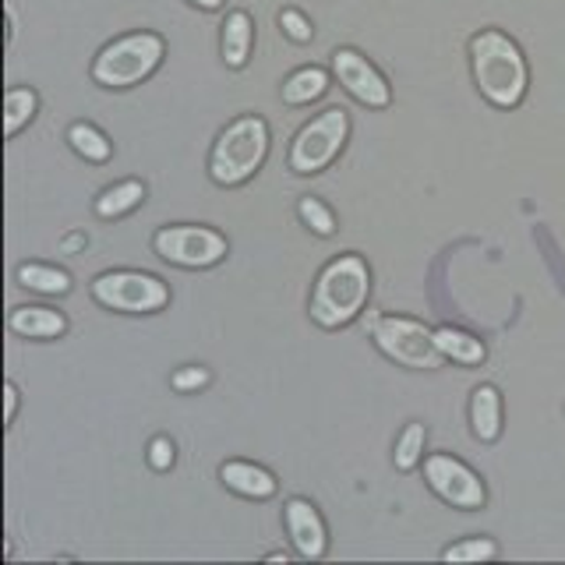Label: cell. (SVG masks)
<instances>
[{
	"mask_svg": "<svg viewBox=\"0 0 565 565\" xmlns=\"http://www.w3.org/2000/svg\"><path fill=\"white\" fill-rule=\"evenodd\" d=\"M473 78L488 103L512 110L526 96V61L520 46L499 29H484L470 43Z\"/></svg>",
	"mask_w": 565,
	"mask_h": 565,
	"instance_id": "obj_1",
	"label": "cell"
},
{
	"mask_svg": "<svg viewBox=\"0 0 565 565\" xmlns=\"http://www.w3.org/2000/svg\"><path fill=\"white\" fill-rule=\"evenodd\" d=\"M367 290H371L367 265L358 255L335 258L326 265L315 282L311 318L326 329H340L361 315V308L367 305Z\"/></svg>",
	"mask_w": 565,
	"mask_h": 565,
	"instance_id": "obj_2",
	"label": "cell"
},
{
	"mask_svg": "<svg viewBox=\"0 0 565 565\" xmlns=\"http://www.w3.org/2000/svg\"><path fill=\"white\" fill-rule=\"evenodd\" d=\"M265 152H269V128H265L262 117H241L220 135L216 149H212V181L216 184H244L252 177Z\"/></svg>",
	"mask_w": 565,
	"mask_h": 565,
	"instance_id": "obj_3",
	"label": "cell"
},
{
	"mask_svg": "<svg viewBox=\"0 0 565 565\" xmlns=\"http://www.w3.org/2000/svg\"><path fill=\"white\" fill-rule=\"evenodd\" d=\"M159 61H163V40L156 32H131L99 53L93 64V78L106 88H128L149 78Z\"/></svg>",
	"mask_w": 565,
	"mask_h": 565,
	"instance_id": "obj_4",
	"label": "cell"
},
{
	"mask_svg": "<svg viewBox=\"0 0 565 565\" xmlns=\"http://www.w3.org/2000/svg\"><path fill=\"white\" fill-rule=\"evenodd\" d=\"M371 335H375V343L382 347L385 358H393L396 364H406V367H417V371L441 367V358H446L435 343V332H428L420 322H414V318H396V315L375 318V322H371Z\"/></svg>",
	"mask_w": 565,
	"mask_h": 565,
	"instance_id": "obj_5",
	"label": "cell"
},
{
	"mask_svg": "<svg viewBox=\"0 0 565 565\" xmlns=\"http://www.w3.org/2000/svg\"><path fill=\"white\" fill-rule=\"evenodd\" d=\"M347 131H350V120H347L343 106H332V110L318 114L294 138L290 170H297V173H318V170H326L332 159L340 156L343 141H347Z\"/></svg>",
	"mask_w": 565,
	"mask_h": 565,
	"instance_id": "obj_6",
	"label": "cell"
},
{
	"mask_svg": "<svg viewBox=\"0 0 565 565\" xmlns=\"http://www.w3.org/2000/svg\"><path fill=\"white\" fill-rule=\"evenodd\" d=\"M93 297L103 308L146 315L163 308L170 300V290L163 279H156L149 273H103L93 282Z\"/></svg>",
	"mask_w": 565,
	"mask_h": 565,
	"instance_id": "obj_7",
	"label": "cell"
},
{
	"mask_svg": "<svg viewBox=\"0 0 565 565\" xmlns=\"http://www.w3.org/2000/svg\"><path fill=\"white\" fill-rule=\"evenodd\" d=\"M156 252L184 269H205L226 255V241L209 226H163L156 234Z\"/></svg>",
	"mask_w": 565,
	"mask_h": 565,
	"instance_id": "obj_8",
	"label": "cell"
},
{
	"mask_svg": "<svg viewBox=\"0 0 565 565\" xmlns=\"http://www.w3.org/2000/svg\"><path fill=\"white\" fill-rule=\"evenodd\" d=\"M424 477H428V484L435 488L438 499H446L456 509H481L488 499L481 477L467 463H459L456 456H446V452L428 456L424 459Z\"/></svg>",
	"mask_w": 565,
	"mask_h": 565,
	"instance_id": "obj_9",
	"label": "cell"
},
{
	"mask_svg": "<svg viewBox=\"0 0 565 565\" xmlns=\"http://www.w3.org/2000/svg\"><path fill=\"white\" fill-rule=\"evenodd\" d=\"M332 67H335V78L347 85V93L353 99H361L364 106H388V99H393L388 96L385 78L361 57L358 50H335Z\"/></svg>",
	"mask_w": 565,
	"mask_h": 565,
	"instance_id": "obj_10",
	"label": "cell"
},
{
	"mask_svg": "<svg viewBox=\"0 0 565 565\" xmlns=\"http://www.w3.org/2000/svg\"><path fill=\"white\" fill-rule=\"evenodd\" d=\"M287 530H290L300 558H322L326 555V523L311 502H305V499L287 502Z\"/></svg>",
	"mask_w": 565,
	"mask_h": 565,
	"instance_id": "obj_11",
	"label": "cell"
},
{
	"mask_svg": "<svg viewBox=\"0 0 565 565\" xmlns=\"http://www.w3.org/2000/svg\"><path fill=\"white\" fill-rule=\"evenodd\" d=\"M220 477L230 491L244 494V499H269V494H276V477L255 463H241V459H234V463H223Z\"/></svg>",
	"mask_w": 565,
	"mask_h": 565,
	"instance_id": "obj_12",
	"label": "cell"
},
{
	"mask_svg": "<svg viewBox=\"0 0 565 565\" xmlns=\"http://www.w3.org/2000/svg\"><path fill=\"white\" fill-rule=\"evenodd\" d=\"M8 326L18 335H29V340H53L67 329V318L53 308H14L8 315Z\"/></svg>",
	"mask_w": 565,
	"mask_h": 565,
	"instance_id": "obj_13",
	"label": "cell"
},
{
	"mask_svg": "<svg viewBox=\"0 0 565 565\" xmlns=\"http://www.w3.org/2000/svg\"><path fill=\"white\" fill-rule=\"evenodd\" d=\"M470 424H473V435L481 438V441L499 438V431H502V399H499V388H494V385L473 388Z\"/></svg>",
	"mask_w": 565,
	"mask_h": 565,
	"instance_id": "obj_14",
	"label": "cell"
},
{
	"mask_svg": "<svg viewBox=\"0 0 565 565\" xmlns=\"http://www.w3.org/2000/svg\"><path fill=\"white\" fill-rule=\"evenodd\" d=\"M252 40H255V25L247 11H234L223 22V61L230 67H244L247 53H252Z\"/></svg>",
	"mask_w": 565,
	"mask_h": 565,
	"instance_id": "obj_15",
	"label": "cell"
},
{
	"mask_svg": "<svg viewBox=\"0 0 565 565\" xmlns=\"http://www.w3.org/2000/svg\"><path fill=\"white\" fill-rule=\"evenodd\" d=\"M435 343H438L441 353H446V358H452L459 364H481L484 361V343L477 340V335L463 332V329H452V326L438 329Z\"/></svg>",
	"mask_w": 565,
	"mask_h": 565,
	"instance_id": "obj_16",
	"label": "cell"
},
{
	"mask_svg": "<svg viewBox=\"0 0 565 565\" xmlns=\"http://www.w3.org/2000/svg\"><path fill=\"white\" fill-rule=\"evenodd\" d=\"M326 88H329V75L322 67H300L287 78V85H282V99H287L290 106H300V103L318 99Z\"/></svg>",
	"mask_w": 565,
	"mask_h": 565,
	"instance_id": "obj_17",
	"label": "cell"
},
{
	"mask_svg": "<svg viewBox=\"0 0 565 565\" xmlns=\"http://www.w3.org/2000/svg\"><path fill=\"white\" fill-rule=\"evenodd\" d=\"M67 141H71V149H75L78 156L88 159V163H106L110 152H114L110 138H106L103 131H96L93 124H71Z\"/></svg>",
	"mask_w": 565,
	"mask_h": 565,
	"instance_id": "obj_18",
	"label": "cell"
},
{
	"mask_svg": "<svg viewBox=\"0 0 565 565\" xmlns=\"http://www.w3.org/2000/svg\"><path fill=\"white\" fill-rule=\"evenodd\" d=\"M141 199H146V188L138 181H124L110 191H103V199L96 202V212L103 220H114V216H124V212H131Z\"/></svg>",
	"mask_w": 565,
	"mask_h": 565,
	"instance_id": "obj_19",
	"label": "cell"
},
{
	"mask_svg": "<svg viewBox=\"0 0 565 565\" xmlns=\"http://www.w3.org/2000/svg\"><path fill=\"white\" fill-rule=\"evenodd\" d=\"M18 279H22V287L40 290V294H67L71 290L67 273L53 269V265H35V262H29V265H22V269H18Z\"/></svg>",
	"mask_w": 565,
	"mask_h": 565,
	"instance_id": "obj_20",
	"label": "cell"
},
{
	"mask_svg": "<svg viewBox=\"0 0 565 565\" xmlns=\"http://www.w3.org/2000/svg\"><path fill=\"white\" fill-rule=\"evenodd\" d=\"M35 117V93L32 88H8L4 93V135H18Z\"/></svg>",
	"mask_w": 565,
	"mask_h": 565,
	"instance_id": "obj_21",
	"label": "cell"
},
{
	"mask_svg": "<svg viewBox=\"0 0 565 565\" xmlns=\"http://www.w3.org/2000/svg\"><path fill=\"white\" fill-rule=\"evenodd\" d=\"M424 456V424H406L403 438L396 441V467L414 470Z\"/></svg>",
	"mask_w": 565,
	"mask_h": 565,
	"instance_id": "obj_22",
	"label": "cell"
},
{
	"mask_svg": "<svg viewBox=\"0 0 565 565\" xmlns=\"http://www.w3.org/2000/svg\"><path fill=\"white\" fill-rule=\"evenodd\" d=\"M494 555H499V547H494L488 537H470V541H459V544L446 547V562H484Z\"/></svg>",
	"mask_w": 565,
	"mask_h": 565,
	"instance_id": "obj_23",
	"label": "cell"
},
{
	"mask_svg": "<svg viewBox=\"0 0 565 565\" xmlns=\"http://www.w3.org/2000/svg\"><path fill=\"white\" fill-rule=\"evenodd\" d=\"M300 220H305L311 230H315V234H322V237H329L332 234V230H335V220H332V212L322 205V202H318V199H300Z\"/></svg>",
	"mask_w": 565,
	"mask_h": 565,
	"instance_id": "obj_24",
	"label": "cell"
},
{
	"mask_svg": "<svg viewBox=\"0 0 565 565\" xmlns=\"http://www.w3.org/2000/svg\"><path fill=\"white\" fill-rule=\"evenodd\" d=\"M279 25H282V32H287L294 43H308L311 40V25H308V18L300 14V11L287 8V11L279 14Z\"/></svg>",
	"mask_w": 565,
	"mask_h": 565,
	"instance_id": "obj_25",
	"label": "cell"
},
{
	"mask_svg": "<svg viewBox=\"0 0 565 565\" xmlns=\"http://www.w3.org/2000/svg\"><path fill=\"white\" fill-rule=\"evenodd\" d=\"M149 463L156 470H170L173 467V441L170 438H156L149 446Z\"/></svg>",
	"mask_w": 565,
	"mask_h": 565,
	"instance_id": "obj_26",
	"label": "cell"
},
{
	"mask_svg": "<svg viewBox=\"0 0 565 565\" xmlns=\"http://www.w3.org/2000/svg\"><path fill=\"white\" fill-rule=\"evenodd\" d=\"M209 382V371L205 367H184L173 375V388H181V393H188V388H202Z\"/></svg>",
	"mask_w": 565,
	"mask_h": 565,
	"instance_id": "obj_27",
	"label": "cell"
},
{
	"mask_svg": "<svg viewBox=\"0 0 565 565\" xmlns=\"http://www.w3.org/2000/svg\"><path fill=\"white\" fill-rule=\"evenodd\" d=\"M14 406H18V388L8 382V385H4V420H8V424L14 420Z\"/></svg>",
	"mask_w": 565,
	"mask_h": 565,
	"instance_id": "obj_28",
	"label": "cell"
},
{
	"mask_svg": "<svg viewBox=\"0 0 565 565\" xmlns=\"http://www.w3.org/2000/svg\"><path fill=\"white\" fill-rule=\"evenodd\" d=\"M191 4H199V8L212 11V8H220V4H223V0H191Z\"/></svg>",
	"mask_w": 565,
	"mask_h": 565,
	"instance_id": "obj_29",
	"label": "cell"
},
{
	"mask_svg": "<svg viewBox=\"0 0 565 565\" xmlns=\"http://www.w3.org/2000/svg\"><path fill=\"white\" fill-rule=\"evenodd\" d=\"M269 562H290V555H287V552H273Z\"/></svg>",
	"mask_w": 565,
	"mask_h": 565,
	"instance_id": "obj_30",
	"label": "cell"
}]
</instances>
